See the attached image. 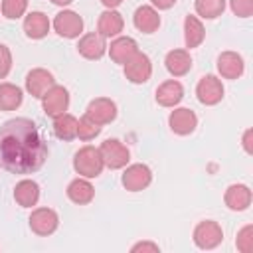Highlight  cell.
<instances>
[{
    "label": "cell",
    "mask_w": 253,
    "mask_h": 253,
    "mask_svg": "<svg viewBox=\"0 0 253 253\" xmlns=\"http://www.w3.org/2000/svg\"><path fill=\"white\" fill-rule=\"evenodd\" d=\"M47 144L34 121L10 119L0 126V168L12 174H32L43 166Z\"/></svg>",
    "instance_id": "1"
},
{
    "label": "cell",
    "mask_w": 253,
    "mask_h": 253,
    "mask_svg": "<svg viewBox=\"0 0 253 253\" xmlns=\"http://www.w3.org/2000/svg\"><path fill=\"white\" fill-rule=\"evenodd\" d=\"M73 168L83 178H97L105 168L99 148H95L91 144L81 146L73 156Z\"/></svg>",
    "instance_id": "2"
},
{
    "label": "cell",
    "mask_w": 253,
    "mask_h": 253,
    "mask_svg": "<svg viewBox=\"0 0 253 253\" xmlns=\"http://www.w3.org/2000/svg\"><path fill=\"white\" fill-rule=\"evenodd\" d=\"M99 152H101V158H103V164L111 170H119V168H125L130 160V152L128 148L117 140V138H107L101 146H99Z\"/></svg>",
    "instance_id": "3"
},
{
    "label": "cell",
    "mask_w": 253,
    "mask_h": 253,
    "mask_svg": "<svg viewBox=\"0 0 253 253\" xmlns=\"http://www.w3.org/2000/svg\"><path fill=\"white\" fill-rule=\"evenodd\" d=\"M223 241V229L217 221L206 219L194 227V243L200 249H215Z\"/></svg>",
    "instance_id": "4"
},
{
    "label": "cell",
    "mask_w": 253,
    "mask_h": 253,
    "mask_svg": "<svg viewBox=\"0 0 253 253\" xmlns=\"http://www.w3.org/2000/svg\"><path fill=\"white\" fill-rule=\"evenodd\" d=\"M150 75H152V63H150V57L142 51H136L125 63V77L134 85L146 83L150 79Z\"/></svg>",
    "instance_id": "5"
},
{
    "label": "cell",
    "mask_w": 253,
    "mask_h": 253,
    "mask_svg": "<svg viewBox=\"0 0 253 253\" xmlns=\"http://www.w3.org/2000/svg\"><path fill=\"white\" fill-rule=\"evenodd\" d=\"M59 225V215L55 210L51 208H38L32 211L30 215V229L36 233V235H51Z\"/></svg>",
    "instance_id": "6"
},
{
    "label": "cell",
    "mask_w": 253,
    "mask_h": 253,
    "mask_svg": "<svg viewBox=\"0 0 253 253\" xmlns=\"http://www.w3.org/2000/svg\"><path fill=\"white\" fill-rule=\"evenodd\" d=\"M53 30L67 40L79 38V34L83 32V18L73 10H63L53 18Z\"/></svg>",
    "instance_id": "7"
},
{
    "label": "cell",
    "mask_w": 253,
    "mask_h": 253,
    "mask_svg": "<svg viewBox=\"0 0 253 253\" xmlns=\"http://www.w3.org/2000/svg\"><path fill=\"white\" fill-rule=\"evenodd\" d=\"M196 95L202 105H217L223 99V85L215 75H204L196 85Z\"/></svg>",
    "instance_id": "8"
},
{
    "label": "cell",
    "mask_w": 253,
    "mask_h": 253,
    "mask_svg": "<svg viewBox=\"0 0 253 253\" xmlns=\"http://www.w3.org/2000/svg\"><path fill=\"white\" fill-rule=\"evenodd\" d=\"M42 107H43V113L47 117H57V115L65 113L69 107L67 89L63 85H53L51 89H47L45 95L42 97Z\"/></svg>",
    "instance_id": "9"
},
{
    "label": "cell",
    "mask_w": 253,
    "mask_h": 253,
    "mask_svg": "<svg viewBox=\"0 0 253 253\" xmlns=\"http://www.w3.org/2000/svg\"><path fill=\"white\" fill-rule=\"evenodd\" d=\"M123 186L128 190V192H140L144 188L150 186L152 182V172L146 164H130L125 172H123V178H121Z\"/></svg>",
    "instance_id": "10"
},
{
    "label": "cell",
    "mask_w": 253,
    "mask_h": 253,
    "mask_svg": "<svg viewBox=\"0 0 253 253\" xmlns=\"http://www.w3.org/2000/svg\"><path fill=\"white\" fill-rule=\"evenodd\" d=\"M85 115L103 126V125H109L117 119V105H115V101H111L107 97H97L87 105Z\"/></svg>",
    "instance_id": "11"
},
{
    "label": "cell",
    "mask_w": 253,
    "mask_h": 253,
    "mask_svg": "<svg viewBox=\"0 0 253 253\" xmlns=\"http://www.w3.org/2000/svg\"><path fill=\"white\" fill-rule=\"evenodd\" d=\"M53 85H55L53 75L43 67H36L26 75V91L36 99H42L45 91L51 89Z\"/></svg>",
    "instance_id": "12"
},
{
    "label": "cell",
    "mask_w": 253,
    "mask_h": 253,
    "mask_svg": "<svg viewBox=\"0 0 253 253\" xmlns=\"http://www.w3.org/2000/svg\"><path fill=\"white\" fill-rule=\"evenodd\" d=\"M168 125L172 128V132L180 134V136H188L196 130L198 126V117L192 109H186V107H180V109H174L168 117Z\"/></svg>",
    "instance_id": "13"
},
{
    "label": "cell",
    "mask_w": 253,
    "mask_h": 253,
    "mask_svg": "<svg viewBox=\"0 0 253 253\" xmlns=\"http://www.w3.org/2000/svg\"><path fill=\"white\" fill-rule=\"evenodd\" d=\"M217 73L223 77V79H237L243 75L245 71V63H243V57L235 51H221L217 55Z\"/></svg>",
    "instance_id": "14"
},
{
    "label": "cell",
    "mask_w": 253,
    "mask_h": 253,
    "mask_svg": "<svg viewBox=\"0 0 253 253\" xmlns=\"http://www.w3.org/2000/svg\"><path fill=\"white\" fill-rule=\"evenodd\" d=\"M251 200H253V194H251V188L245 186V184H231L225 194H223V202L229 210L233 211H243L251 206Z\"/></svg>",
    "instance_id": "15"
},
{
    "label": "cell",
    "mask_w": 253,
    "mask_h": 253,
    "mask_svg": "<svg viewBox=\"0 0 253 253\" xmlns=\"http://www.w3.org/2000/svg\"><path fill=\"white\" fill-rule=\"evenodd\" d=\"M77 51L85 57V59H101L107 51V43H105V38L97 32H91V34H85L81 36L79 43H77Z\"/></svg>",
    "instance_id": "16"
},
{
    "label": "cell",
    "mask_w": 253,
    "mask_h": 253,
    "mask_svg": "<svg viewBox=\"0 0 253 253\" xmlns=\"http://www.w3.org/2000/svg\"><path fill=\"white\" fill-rule=\"evenodd\" d=\"M132 24L138 32H144V34H154L160 26V16L156 12L154 6H148V4H142L134 10V16H132Z\"/></svg>",
    "instance_id": "17"
},
{
    "label": "cell",
    "mask_w": 253,
    "mask_h": 253,
    "mask_svg": "<svg viewBox=\"0 0 253 253\" xmlns=\"http://www.w3.org/2000/svg\"><path fill=\"white\" fill-rule=\"evenodd\" d=\"M184 99V87L176 79H168L156 89V103L162 107H176Z\"/></svg>",
    "instance_id": "18"
},
{
    "label": "cell",
    "mask_w": 253,
    "mask_h": 253,
    "mask_svg": "<svg viewBox=\"0 0 253 253\" xmlns=\"http://www.w3.org/2000/svg\"><path fill=\"white\" fill-rule=\"evenodd\" d=\"M136 51H138V45H136V42H134L132 38H128V36L115 38V40L111 42V45H109V55H111V59H113L115 63H121V65H125Z\"/></svg>",
    "instance_id": "19"
},
{
    "label": "cell",
    "mask_w": 253,
    "mask_h": 253,
    "mask_svg": "<svg viewBox=\"0 0 253 253\" xmlns=\"http://www.w3.org/2000/svg\"><path fill=\"white\" fill-rule=\"evenodd\" d=\"M67 198L77 206H87L95 198V188L87 178H75L67 186Z\"/></svg>",
    "instance_id": "20"
},
{
    "label": "cell",
    "mask_w": 253,
    "mask_h": 253,
    "mask_svg": "<svg viewBox=\"0 0 253 253\" xmlns=\"http://www.w3.org/2000/svg\"><path fill=\"white\" fill-rule=\"evenodd\" d=\"M125 28V20L117 10H105L99 16L97 22V34H101L103 38H115L123 32Z\"/></svg>",
    "instance_id": "21"
},
{
    "label": "cell",
    "mask_w": 253,
    "mask_h": 253,
    "mask_svg": "<svg viewBox=\"0 0 253 253\" xmlns=\"http://www.w3.org/2000/svg\"><path fill=\"white\" fill-rule=\"evenodd\" d=\"M164 63H166L168 73L174 75V77H182V75H186L192 69V57H190V53L186 49H172V51H168Z\"/></svg>",
    "instance_id": "22"
},
{
    "label": "cell",
    "mask_w": 253,
    "mask_h": 253,
    "mask_svg": "<svg viewBox=\"0 0 253 253\" xmlns=\"http://www.w3.org/2000/svg\"><path fill=\"white\" fill-rule=\"evenodd\" d=\"M14 200L18 202V206H22V208H32V206H36L38 204V200H40V186H38V182H34V180H20L18 184H16V188H14Z\"/></svg>",
    "instance_id": "23"
},
{
    "label": "cell",
    "mask_w": 253,
    "mask_h": 253,
    "mask_svg": "<svg viewBox=\"0 0 253 253\" xmlns=\"http://www.w3.org/2000/svg\"><path fill=\"white\" fill-rule=\"evenodd\" d=\"M24 32L32 40H42L49 32V20L43 12H30L24 20Z\"/></svg>",
    "instance_id": "24"
},
{
    "label": "cell",
    "mask_w": 253,
    "mask_h": 253,
    "mask_svg": "<svg viewBox=\"0 0 253 253\" xmlns=\"http://www.w3.org/2000/svg\"><path fill=\"white\" fill-rule=\"evenodd\" d=\"M53 134L61 140H73L77 136V119L69 113L53 117Z\"/></svg>",
    "instance_id": "25"
},
{
    "label": "cell",
    "mask_w": 253,
    "mask_h": 253,
    "mask_svg": "<svg viewBox=\"0 0 253 253\" xmlns=\"http://www.w3.org/2000/svg\"><path fill=\"white\" fill-rule=\"evenodd\" d=\"M22 89L14 83H0V111H14L22 105Z\"/></svg>",
    "instance_id": "26"
},
{
    "label": "cell",
    "mask_w": 253,
    "mask_h": 253,
    "mask_svg": "<svg viewBox=\"0 0 253 253\" xmlns=\"http://www.w3.org/2000/svg\"><path fill=\"white\" fill-rule=\"evenodd\" d=\"M206 38V30L202 26V22L196 16H186L184 20V40H186V47H198Z\"/></svg>",
    "instance_id": "27"
},
{
    "label": "cell",
    "mask_w": 253,
    "mask_h": 253,
    "mask_svg": "<svg viewBox=\"0 0 253 253\" xmlns=\"http://www.w3.org/2000/svg\"><path fill=\"white\" fill-rule=\"evenodd\" d=\"M194 8L198 12V16L206 18V20H213L217 16L223 14L225 10V0H196Z\"/></svg>",
    "instance_id": "28"
},
{
    "label": "cell",
    "mask_w": 253,
    "mask_h": 253,
    "mask_svg": "<svg viewBox=\"0 0 253 253\" xmlns=\"http://www.w3.org/2000/svg\"><path fill=\"white\" fill-rule=\"evenodd\" d=\"M101 125H97L95 121H91L87 115H83L79 121H77V136L81 140H93L95 136L101 134Z\"/></svg>",
    "instance_id": "29"
},
{
    "label": "cell",
    "mask_w": 253,
    "mask_h": 253,
    "mask_svg": "<svg viewBox=\"0 0 253 253\" xmlns=\"http://www.w3.org/2000/svg\"><path fill=\"white\" fill-rule=\"evenodd\" d=\"M28 8V0H2V14L8 20H18L20 16H24Z\"/></svg>",
    "instance_id": "30"
},
{
    "label": "cell",
    "mask_w": 253,
    "mask_h": 253,
    "mask_svg": "<svg viewBox=\"0 0 253 253\" xmlns=\"http://www.w3.org/2000/svg\"><path fill=\"white\" fill-rule=\"evenodd\" d=\"M235 247L241 253H251L253 251V225L251 223H247L239 229L237 239H235Z\"/></svg>",
    "instance_id": "31"
},
{
    "label": "cell",
    "mask_w": 253,
    "mask_h": 253,
    "mask_svg": "<svg viewBox=\"0 0 253 253\" xmlns=\"http://www.w3.org/2000/svg\"><path fill=\"white\" fill-rule=\"evenodd\" d=\"M229 8L239 18H249L253 14V0H229Z\"/></svg>",
    "instance_id": "32"
},
{
    "label": "cell",
    "mask_w": 253,
    "mask_h": 253,
    "mask_svg": "<svg viewBox=\"0 0 253 253\" xmlns=\"http://www.w3.org/2000/svg\"><path fill=\"white\" fill-rule=\"evenodd\" d=\"M10 69H12V53L4 43H0V79H4L10 73Z\"/></svg>",
    "instance_id": "33"
},
{
    "label": "cell",
    "mask_w": 253,
    "mask_h": 253,
    "mask_svg": "<svg viewBox=\"0 0 253 253\" xmlns=\"http://www.w3.org/2000/svg\"><path fill=\"white\" fill-rule=\"evenodd\" d=\"M130 251H132V253H138V251H148V253H158V251H160V247H158L156 243H152V241H140V243H134V245L130 247Z\"/></svg>",
    "instance_id": "34"
},
{
    "label": "cell",
    "mask_w": 253,
    "mask_h": 253,
    "mask_svg": "<svg viewBox=\"0 0 253 253\" xmlns=\"http://www.w3.org/2000/svg\"><path fill=\"white\" fill-rule=\"evenodd\" d=\"M251 138H253V128H247L243 132V148L247 154H253V144H251Z\"/></svg>",
    "instance_id": "35"
},
{
    "label": "cell",
    "mask_w": 253,
    "mask_h": 253,
    "mask_svg": "<svg viewBox=\"0 0 253 253\" xmlns=\"http://www.w3.org/2000/svg\"><path fill=\"white\" fill-rule=\"evenodd\" d=\"M152 4L158 10H168V8H172L176 4V0H152Z\"/></svg>",
    "instance_id": "36"
},
{
    "label": "cell",
    "mask_w": 253,
    "mask_h": 253,
    "mask_svg": "<svg viewBox=\"0 0 253 253\" xmlns=\"http://www.w3.org/2000/svg\"><path fill=\"white\" fill-rule=\"evenodd\" d=\"M101 4H103L107 10H115L117 6H121V4H123V0H101Z\"/></svg>",
    "instance_id": "37"
},
{
    "label": "cell",
    "mask_w": 253,
    "mask_h": 253,
    "mask_svg": "<svg viewBox=\"0 0 253 253\" xmlns=\"http://www.w3.org/2000/svg\"><path fill=\"white\" fill-rule=\"evenodd\" d=\"M55 6H67V4H71L73 0H51Z\"/></svg>",
    "instance_id": "38"
}]
</instances>
